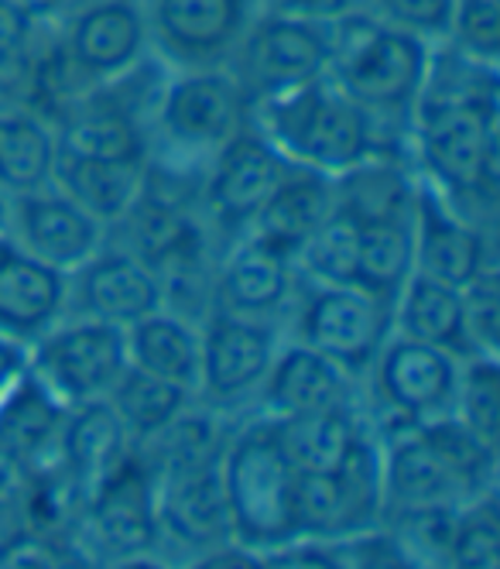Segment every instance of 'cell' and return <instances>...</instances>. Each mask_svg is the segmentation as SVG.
I'll list each match as a JSON object with an SVG mask.
<instances>
[{
    "instance_id": "6da1fadb",
    "label": "cell",
    "mask_w": 500,
    "mask_h": 569,
    "mask_svg": "<svg viewBox=\"0 0 500 569\" xmlns=\"http://www.w3.org/2000/svg\"><path fill=\"white\" fill-rule=\"evenodd\" d=\"M432 62V46L373 11L347 8L332 18V52L326 76L367 113L408 110L419 100Z\"/></svg>"
},
{
    "instance_id": "7a4b0ae2",
    "label": "cell",
    "mask_w": 500,
    "mask_h": 569,
    "mask_svg": "<svg viewBox=\"0 0 500 569\" xmlns=\"http://www.w3.org/2000/svg\"><path fill=\"white\" fill-rule=\"evenodd\" d=\"M264 138L302 169L343 176L370 154V113L357 107L329 76L261 100Z\"/></svg>"
},
{
    "instance_id": "3957f363",
    "label": "cell",
    "mask_w": 500,
    "mask_h": 569,
    "mask_svg": "<svg viewBox=\"0 0 500 569\" xmlns=\"http://www.w3.org/2000/svg\"><path fill=\"white\" fill-rule=\"evenodd\" d=\"M233 536L250 549L299 542L296 483L299 470L284 457L271 422L243 429L220 460Z\"/></svg>"
},
{
    "instance_id": "277c9868",
    "label": "cell",
    "mask_w": 500,
    "mask_h": 569,
    "mask_svg": "<svg viewBox=\"0 0 500 569\" xmlns=\"http://www.w3.org/2000/svg\"><path fill=\"white\" fill-rule=\"evenodd\" d=\"M237 52L243 93L271 100L326 76L332 52V21L271 11L247 24Z\"/></svg>"
},
{
    "instance_id": "5b68a950",
    "label": "cell",
    "mask_w": 500,
    "mask_h": 569,
    "mask_svg": "<svg viewBox=\"0 0 500 569\" xmlns=\"http://www.w3.org/2000/svg\"><path fill=\"white\" fill-rule=\"evenodd\" d=\"M384 505L381 453L363 432L337 470L299 473L296 525L299 539H350L367 532Z\"/></svg>"
},
{
    "instance_id": "8992f818",
    "label": "cell",
    "mask_w": 500,
    "mask_h": 569,
    "mask_svg": "<svg viewBox=\"0 0 500 569\" xmlns=\"http://www.w3.org/2000/svg\"><path fill=\"white\" fill-rule=\"evenodd\" d=\"M391 319V299L370 296L357 284L316 281L299 312V337L343 375H363L388 343Z\"/></svg>"
},
{
    "instance_id": "52a82bcc",
    "label": "cell",
    "mask_w": 500,
    "mask_h": 569,
    "mask_svg": "<svg viewBox=\"0 0 500 569\" xmlns=\"http://www.w3.org/2000/svg\"><path fill=\"white\" fill-rule=\"evenodd\" d=\"M123 368H128L123 327L100 319L76 322L46 337L34 353V375L69 405L107 398Z\"/></svg>"
},
{
    "instance_id": "ba28073f",
    "label": "cell",
    "mask_w": 500,
    "mask_h": 569,
    "mask_svg": "<svg viewBox=\"0 0 500 569\" xmlns=\"http://www.w3.org/2000/svg\"><path fill=\"white\" fill-rule=\"evenodd\" d=\"M247 93L227 72H189L164 90L158 124L182 148H220L243 120Z\"/></svg>"
},
{
    "instance_id": "9c48e42d",
    "label": "cell",
    "mask_w": 500,
    "mask_h": 569,
    "mask_svg": "<svg viewBox=\"0 0 500 569\" xmlns=\"http://www.w3.org/2000/svg\"><path fill=\"white\" fill-rule=\"evenodd\" d=\"M148 49V24L134 0H87L66 34V59L90 79L128 76Z\"/></svg>"
},
{
    "instance_id": "30bf717a",
    "label": "cell",
    "mask_w": 500,
    "mask_h": 569,
    "mask_svg": "<svg viewBox=\"0 0 500 569\" xmlns=\"http://www.w3.org/2000/svg\"><path fill=\"white\" fill-rule=\"evenodd\" d=\"M151 473L123 457L87 495V521L97 546L117 559L144 556L158 539V511Z\"/></svg>"
},
{
    "instance_id": "8fae6325",
    "label": "cell",
    "mask_w": 500,
    "mask_h": 569,
    "mask_svg": "<svg viewBox=\"0 0 500 569\" xmlns=\"http://www.w3.org/2000/svg\"><path fill=\"white\" fill-rule=\"evenodd\" d=\"M456 357L422 340L398 337L378 353V391L388 409L408 422L442 416L456 395Z\"/></svg>"
},
{
    "instance_id": "7c38bea8",
    "label": "cell",
    "mask_w": 500,
    "mask_h": 569,
    "mask_svg": "<svg viewBox=\"0 0 500 569\" xmlns=\"http://www.w3.org/2000/svg\"><path fill=\"white\" fill-rule=\"evenodd\" d=\"M250 0H148V38L182 62L217 59L243 38Z\"/></svg>"
},
{
    "instance_id": "4fadbf2b",
    "label": "cell",
    "mask_w": 500,
    "mask_h": 569,
    "mask_svg": "<svg viewBox=\"0 0 500 569\" xmlns=\"http://www.w3.org/2000/svg\"><path fill=\"white\" fill-rule=\"evenodd\" d=\"M274 360V333L254 316L217 312L199 340V381L217 401H233L254 391Z\"/></svg>"
},
{
    "instance_id": "5bb4252c",
    "label": "cell",
    "mask_w": 500,
    "mask_h": 569,
    "mask_svg": "<svg viewBox=\"0 0 500 569\" xmlns=\"http://www.w3.org/2000/svg\"><path fill=\"white\" fill-rule=\"evenodd\" d=\"M220 148L223 151L206 182V207L223 230H240L254 220L268 192L288 172V161L264 134L237 131Z\"/></svg>"
},
{
    "instance_id": "9a60e30c",
    "label": "cell",
    "mask_w": 500,
    "mask_h": 569,
    "mask_svg": "<svg viewBox=\"0 0 500 569\" xmlns=\"http://www.w3.org/2000/svg\"><path fill=\"white\" fill-rule=\"evenodd\" d=\"M21 248L66 274L100 251V220L72 202L66 192H21L14 207Z\"/></svg>"
},
{
    "instance_id": "2e32d148",
    "label": "cell",
    "mask_w": 500,
    "mask_h": 569,
    "mask_svg": "<svg viewBox=\"0 0 500 569\" xmlns=\"http://www.w3.org/2000/svg\"><path fill=\"white\" fill-rule=\"evenodd\" d=\"M76 271V302L90 319L113 322V327L128 330L131 322L158 312L164 302L158 274L131 251H97Z\"/></svg>"
},
{
    "instance_id": "e0dca14e",
    "label": "cell",
    "mask_w": 500,
    "mask_h": 569,
    "mask_svg": "<svg viewBox=\"0 0 500 569\" xmlns=\"http://www.w3.org/2000/svg\"><path fill=\"white\" fill-rule=\"evenodd\" d=\"M414 271H422L429 278H439L456 289H467V284L490 268V251H487V237L449 213L442 196L432 189H422L414 199Z\"/></svg>"
},
{
    "instance_id": "ac0fdd59",
    "label": "cell",
    "mask_w": 500,
    "mask_h": 569,
    "mask_svg": "<svg viewBox=\"0 0 500 569\" xmlns=\"http://www.w3.org/2000/svg\"><path fill=\"white\" fill-rule=\"evenodd\" d=\"M66 292V271L0 240V333L14 340L41 337L62 312Z\"/></svg>"
},
{
    "instance_id": "d6986e66",
    "label": "cell",
    "mask_w": 500,
    "mask_h": 569,
    "mask_svg": "<svg viewBox=\"0 0 500 569\" xmlns=\"http://www.w3.org/2000/svg\"><path fill=\"white\" fill-rule=\"evenodd\" d=\"M154 511L158 528L192 549H210L233 536L220 463L164 477L161 495H154Z\"/></svg>"
},
{
    "instance_id": "ffe728a7",
    "label": "cell",
    "mask_w": 500,
    "mask_h": 569,
    "mask_svg": "<svg viewBox=\"0 0 500 569\" xmlns=\"http://www.w3.org/2000/svg\"><path fill=\"white\" fill-rule=\"evenodd\" d=\"M332 207H337L332 176H322L312 169L284 172L250 223L258 230L254 237L274 243L288 258H296L299 248L316 233V227L329 217Z\"/></svg>"
},
{
    "instance_id": "44dd1931",
    "label": "cell",
    "mask_w": 500,
    "mask_h": 569,
    "mask_svg": "<svg viewBox=\"0 0 500 569\" xmlns=\"http://www.w3.org/2000/svg\"><path fill=\"white\" fill-rule=\"evenodd\" d=\"M59 450L66 473L79 483L82 495H90L93 487L128 457V429L107 398L79 401L72 412H66Z\"/></svg>"
},
{
    "instance_id": "7402d4cb",
    "label": "cell",
    "mask_w": 500,
    "mask_h": 569,
    "mask_svg": "<svg viewBox=\"0 0 500 569\" xmlns=\"http://www.w3.org/2000/svg\"><path fill=\"white\" fill-rule=\"evenodd\" d=\"M264 401L271 416H306L347 405V375L319 350L299 343L271 360L264 375Z\"/></svg>"
},
{
    "instance_id": "603a6c76",
    "label": "cell",
    "mask_w": 500,
    "mask_h": 569,
    "mask_svg": "<svg viewBox=\"0 0 500 569\" xmlns=\"http://www.w3.org/2000/svg\"><path fill=\"white\" fill-rule=\"evenodd\" d=\"M66 422V401L41 381L24 371L14 388L0 398V453L21 467L41 460V453L59 446V432Z\"/></svg>"
},
{
    "instance_id": "cb8c5ba5",
    "label": "cell",
    "mask_w": 500,
    "mask_h": 569,
    "mask_svg": "<svg viewBox=\"0 0 500 569\" xmlns=\"http://www.w3.org/2000/svg\"><path fill=\"white\" fill-rule=\"evenodd\" d=\"M398 299V327L401 337L422 340L432 347L456 353H473L470 333H467V302L463 289L446 284L439 278H429L422 271H411V278L401 284Z\"/></svg>"
},
{
    "instance_id": "d4e9b609",
    "label": "cell",
    "mask_w": 500,
    "mask_h": 569,
    "mask_svg": "<svg viewBox=\"0 0 500 569\" xmlns=\"http://www.w3.org/2000/svg\"><path fill=\"white\" fill-rule=\"evenodd\" d=\"M291 289V258L274 243L250 237L230 254L220 281L217 299L223 312L237 316H264L274 312Z\"/></svg>"
},
{
    "instance_id": "484cf974",
    "label": "cell",
    "mask_w": 500,
    "mask_h": 569,
    "mask_svg": "<svg viewBox=\"0 0 500 569\" xmlns=\"http://www.w3.org/2000/svg\"><path fill=\"white\" fill-rule=\"evenodd\" d=\"M381 470H384V501H394L401 511L456 508L463 498H470L460 477L442 463V457L419 432L394 442L388 460H381Z\"/></svg>"
},
{
    "instance_id": "4316f807",
    "label": "cell",
    "mask_w": 500,
    "mask_h": 569,
    "mask_svg": "<svg viewBox=\"0 0 500 569\" xmlns=\"http://www.w3.org/2000/svg\"><path fill=\"white\" fill-rule=\"evenodd\" d=\"M271 426L284 457L299 473L337 470L360 439V426L347 412V405L306 416H274Z\"/></svg>"
},
{
    "instance_id": "83f0119b",
    "label": "cell",
    "mask_w": 500,
    "mask_h": 569,
    "mask_svg": "<svg viewBox=\"0 0 500 569\" xmlns=\"http://www.w3.org/2000/svg\"><path fill=\"white\" fill-rule=\"evenodd\" d=\"M128 363L192 388L199 381V337L179 316H164L161 309L131 322L128 330Z\"/></svg>"
},
{
    "instance_id": "f1b7e54d",
    "label": "cell",
    "mask_w": 500,
    "mask_h": 569,
    "mask_svg": "<svg viewBox=\"0 0 500 569\" xmlns=\"http://www.w3.org/2000/svg\"><path fill=\"white\" fill-rule=\"evenodd\" d=\"M414 271V230L404 217L360 220L357 240V289L391 299Z\"/></svg>"
},
{
    "instance_id": "f546056e",
    "label": "cell",
    "mask_w": 500,
    "mask_h": 569,
    "mask_svg": "<svg viewBox=\"0 0 500 569\" xmlns=\"http://www.w3.org/2000/svg\"><path fill=\"white\" fill-rule=\"evenodd\" d=\"M141 166H113V161H93V158H76L59 151L56 154V172L62 182V192L79 202L90 217L120 220L131 210V202L141 192Z\"/></svg>"
},
{
    "instance_id": "4dcf8cb0",
    "label": "cell",
    "mask_w": 500,
    "mask_h": 569,
    "mask_svg": "<svg viewBox=\"0 0 500 569\" xmlns=\"http://www.w3.org/2000/svg\"><path fill=\"white\" fill-rule=\"evenodd\" d=\"M59 144L52 131L31 113H0V189H46L56 172Z\"/></svg>"
},
{
    "instance_id": "1f68e13d",
    "label": "cell",
    "mask_w": 500,
    "mask_h": 569,
    "mask_svg": "<svg viewBox=\"0 0 500 569\" xmlns=\"http://www.w3.org/2000/svg\"><path fill=\"white\" fill-rule=\"evenodd\" d=\"M59 151L93 161H113V166H141L144 161V134L134 124L131 113H123L113 103L90 107L66 120L62 138L56 141Z\"/></svg>"
},
{
    "instance_id": "d6a6232c",
    "label": "cell",
    "mask_w": 500,
    "mask_h": 569,
    "mask_svg": "<svg viewBox=\"0 0 500 569\" xmlns=\"http://www.w3.org/2000/svg\"><path fill=\"white\" fill-rule=\"evenodd\" d=\"M107 401L113 405V412L120 416L128 436L148 439L186 409L189 388L176 385V381H164L158 375H148L141 368H134V363H128L123 375L117 378V385L110 388Z\"/></svg>"
},
{
    "instance_id": "836d02e7",
    "label": "cell",
    "mask_w": 500,
    "mask_h": 569,
    "mask_svg": "<svg viewBox=\"0 0 500 569\" xmlns=\"http://www.w3.org/2000/svg\"><path fill=\"white\" fill-rule=\"evenodd\" d=\"M144 442L154 446L151 457L161 477L199 470V467H217L223 460V442H220V429L213 426V419L186 416V409L169 426H161L154 436H148Z\"/></svg>"
},
{
    "instance_id": "e575fe53",
    "label": "cell",
    "mask_w": 500,
    "mask_h": 569,
    "mask_svg": "<svg viewBox=\"0 0 500 569\" xmlns=\"http://www.w3.org/2000/svg\"><path fill=\"white\" fill-rule=\"evenodd\" d=\"M419 432L432 450L442 457V463L460 477L470 498H480V491L493 477V446H487L473 429L460 422V416H436L426 422H414Z\"/></svg>"
},
{
    "instance_id": "d590c367",
    "label": "cell",
    "mask_w": 500,
    "mask_h": 569,
    "mask_svg": "<svg viewBox=\"0 0 500 569\" xmlns=\"http://www.w3.org/2000/svg\"><path fill=\"white\" fill-rule=\"evenodd\" d=\"M357 240L360 220L337 202L299 248V258L319 284H357Z\"/></svg>"
},
{
    "instance_id": "8d00e7d4",
    "label": "cell",
    "mask_w": 500,
    "mask_h": 569,
    "mask_svg": "<svg viewBox=\"0 0 500 569\" xmlns=\"http://www.w3.org/2000/svg\"><path fill=\"white\" fill-rule=\"evenodd\" d=\"M460 401V422L473 429L487 446L497 450V432H500V375H497V357L473 353L470 368L456 378V395Z\"/></svg>"
},
{
    "instance_id": "74e56055",
    "label": "cell",
    "mask_w": 500,
    "mask_h": 569,
    "mask_svg": "<svg viewBox=\"0 0 500 569\" xmlns=\"http://www.w3.org/2000/svg\"><path fill=\"white\" fill-rule=\"evenodd\" d=\"M452 49L473 62L497 66L500 56V0H456L452 8Z\"/></svg>"
},
{
    "instance_id": "f35d334b",
    "label": "cell",
    "mask_w": 500,
    "mask_h": 569,
    "mask_svg": "<svg viewBox=\"0 0 500 569\" xmlns=\"http://www.w3.org/2000/svg\"><path fill=\"white\" fill-rule=\"evenodd\" d=\"M449 562L463 569H490L500 562V525L490 501H480L470 511L456 515Z\"/></svg>"
},
{
    "instance_id": "ab89813d",
    "label": "cell",
    "mask_w": 500,
    "mask_h": 569,
    "mask_svg": "<svg viewBox=\"0 0 500 569\" xmlns=\"http://www.w3.org/2000/svg\"><path fill=\"white\" fill-rule=\"evenodd\" d=\"M370 4L381 21L408 34H419L432 46L439 38H449L456 0H370Z\"/></svg>"
},
{
    "instance_id": "60d3db41",
    "label": "cell",
    "mask_w": 500,
    "mask_h": 569,
    "mask_svg": "<svg viewBox=\"0 0 500 569\" xmlns=\"http://www.w3.org/2000/svg\"><path fill=\"white\" fill-rule=\"evenodd\" d=\"M467 333L473 343V353L497 357V319H500V296H497V274L493 268L480 271L467 289Z\"/></svg>"
},
{
    "instance_id": "b9f144b4",
    "label": "cell",
    "mask_w": 500,
    "mask_h": 569,
    "mask_svg": "<svg viewBox=\"0 0 500 569\" xmlns=\"http://www.w3.org/2000/svg\"><path fill=\"white\" fill-rule=\"evenodd\" d=\"M38 18L21 0H0V72L18 69L31 52Z\"/></svg>"
},
{
    "instance_id": "7bdbcfd3",
    "label": "cell",
    "mask_w": 500,
    "mask_h": 569,
    "mask_svg": "<svg viewBox=\"0 0 500 569\" xmlns=\"http://www.w3.org/2000/svg\"><path fill=\"white\" fill-rule=\"evenodd\" d=\"M62 552L41 532H18L0 546V566H59Z\"/></svg>"
},
{
    "instance_id": "ee69618b",
    "label": "cell",
    "mask_w": 500,
    "mask_h": 569,
    "mask_svg": "<svg viewBox=\"0 0 500 569\" xmlns=\"http://www.w3.org/2000/svg\"><path fill=\"white\" fill-rule=\"evenodd\" d=\"M28 371V353L21 347V340L0 333V398H4L14 381Z\"/></svg>"
},
{
    "instance_id": "f6af8a7d",
    "label": "cell",
    "mask_w": 500,
    "mask_h": 569,
    "mask_svg": "<svg viewBox=\"0 0 500 569\" xmlns=\"http://www.w3.org/2000/svg\"><path fill=\"white\" fill-rule=\"evenodd\" d=\"M24 467L21 463H14L11 457H4L0 453V508H8V505H14L18 501V495H21V483H24Z\"/></svg>"
},
{
    "instance_id": "bcb514c9",
    "label": "cell",
    "mask_w": 500,
    "mask_h": 569,
    "mask_svg": "<svg viewBox=\"0 0 500 569\" xmlns=\"http://www.w3.org/2000/svg\"><path fill=\"white\" fill-rule=\"evenodd\" d=\"M21 4L41 21V18H72L82 4H87V0H21Z\"/></svg>"
},
{
    "instance_id": "7dc6e473",
    "label": "cell",
    "mask_w": 500,
    "mask_h": 569,
    "mask_svg": "<svg viewBox=\"0 0 500 569\" xmlns=\"http://www.w3.org/2000/svg\"><path fill=\"white\" fill-rule=\"evenodd\" d=\"M0 227H4V207H0Z\"/></svg>"
},
{
    "instance_id": "c3c4849f",
    "label": "cell",
    "mask_w": 500,
    "mask_h": 569,
    "mask_svg": "<svg viewBox=\"0 0 500 569\" xmlns=\"http://www.w3.org/2000/svg\"><path fill=\"white\" fill-rule=\"evenodd\" d=\"M350 4H357V0H350Z\"/></svg>"
}]
</instances>
